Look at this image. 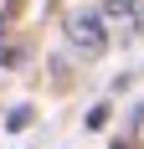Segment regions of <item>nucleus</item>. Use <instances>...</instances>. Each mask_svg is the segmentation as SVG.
Instances as JSON below:
<instances>
[{
  "mask_svg": "<svg viewBox=\"0 0 144 149\" xmlns=\"http://www.w3.org/2000/svg\"><path fill=\"white\" fill-rule=\"evenodd\" d=\"M26 123H31V108H15L10 118H5V129H10V134H21V129H26Z\"/></svg>",
  "mask_w": 144,
  "mask_h": 149,
  "instance_id": "obj_2",
  "label": "nucleus"
},
{
  "mask_svg": "<svg viewBox=\"0 0 144 149\" xmlns=\"http://www.w3.org/2000/svg\"><path fill=\"white\" fill-rule=\"evenodd\" d=\"M103 123H108V108L98 103V108H93V113H87V129H103Z\"/></svg>",
  "mask_w": 144,
  "mask_h": 149,
  "instance_id": "obj_3",
  "label": "nucleus"
},
{
  "mask_svg": "<svg viewBox=\"0 0 144 149\" xmlns=\"http://www.w3.org/2000/svg\"><path fill=\"white\" fill-rule=\"evenodd\" d=\"M113 149H134V139H118V144H113Z\"/></svg>",
  "mask_w": 144,
  "mask_h": 149,
  "instance_id": "obj_4",
  "label": "nucleus"
},
{
  "mask_svg": "<svg viewBox=\"0 0 144 149\" xmlns=\"http://www.w3.org/2000/svg\"><path fill=\"white\" fill-rule=\"evenodd\" d=\"M67 41L82 52V57H103L108 52V36H103V21L98 15H72L67 21Z\"/></svg>",
  "mask_w": 144,
  "mask_h": 149,
  "instance_id": "obj_1",
  "label": "nucleus"
}]
</instances>
